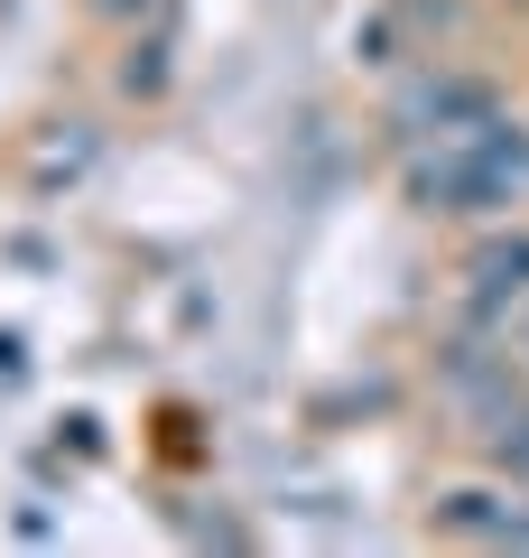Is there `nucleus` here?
Instances as JSON below:
<instances>
[{
	"label": "nucleus",
	"mask_w": 529,
	"mask_h": 558,
	"mask_svg": "<svg viewBox=\"0 0 529 558\" xmlns=\"http://www.w3.org/2000/svg\"><path fill=\"white\" fill-rule=\"evenodd\" d=\"M510 299H529V233H492L465 260V317H502Z\"/></svg>",
	"instance_id": "nucleus-5"
},
{
	"label": "nucleus",
	"mask_w": 529,
	"mask_h": 558,
	"mask_svg": "<svg viewBox=\"0 0 529 558\" xmlns=\"http://www.w3.org/2000/svg\"><path fill=\"white\" fill-rule=\"evenodd\" d=\"M20 373H28V363H20V336H0V391H10Z\"/></svg>",
	"instance_id": "nucleus-8"
},
{
	"label": "nucleus",
	"mask_w": 529,
	"mask_h": 558,
	"mask_svg": "<svg viewBox=\"0 0 529 558\" xmlns=\"http://www.w3.org/2000/svg\"><path fill=\"white\" fill-rule=\"evenodd\" d=\"M465 326H483V336H492V344H502V354H510V373L529 381V299H510L502 317H465Z\"/></svg>",
	"instance_id": "nucleus-6"
},
{
	"label": "nucleus",
	"mask_w": 529,
	"mask_h": 558,
	"mask_svg": "<svg viewBox=\"0 0 529 558\" xmlns=\"http://www.w3.org/2000/svg\"><path fill=\"white\" fill-rule=\"evenodd\" d=\"M399 159H409V196L436 205V215H510V205H529V131L502 112L409 140Z\"/></svg>",
	"instance_id": "nucleus-1"
},
{
	"label": "nucleus",
	"mask_w": 529,
	"mask_h": 558,
	"mask_svg": "<svg viewBox=\"0 0 529 558\" xmlns=\"http://www.w3.org/2000/svg\"><path fill=\"white\" fill-rule=\"evenodd\" d=\"M483 112H502V102H492V84H483V75H418L409 94L391 102V131H399V149H409V140H436V131H465V121H483Z\"/></svg>",
	"instance_id": "nucleus-2"
},
{
	"label": "nucleus",
	"mask_w": 529,
	"mask_h": 558,
	"mask_svg": "<svg viewBox=\"0 0 529 558\" xmlns=\"http://www.w3.org/2000/svg\"><path fill=\"white\" fill-rule=\"evenodd\" d=\"M446 28H455V0H381L372 20L353 28V57L362 65H409V57H436Z\"/></svg>",
	"instance_id": "nucleus-3"
},
{
	"label": "nucleus",
	"mask_w": 529,
	"mask_h": 558,
	"mask_svg": "<svg viewBox=\"0 0 529 558\" xmlns=\"http://www.w3.org/2000/svg\"><path fill=\"white\" fill-rule=\"evenodd\" d=\"M436 531H446V539H483V549H520V539H529V494L465 484V494L436 502Z\"/></svg>",
	"instance_id": "nucleus-4"
},
{
	"label": "nucleus",
	"mask_w": 529,
	"mask_h": 558,
	"mask_svg": "<svg viewBox=\"0 0 529 558\" xmlns=\"http://www.w3.org/2000/svg\"><path fill=\"white\" fill-rule=\"evenodd\" d=\"M112 20H168V0H102Z\"/></svg>",
	"instance_id": "nucleus-7"
}]
</instances>
